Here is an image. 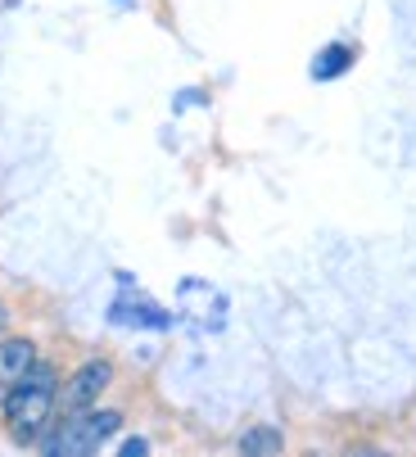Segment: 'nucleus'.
Listing matches in <instances>:
<instances>
[{
    "label": "nucleus",
    "instance_id": "6e6552de",
    "mask_svg": "<svg viewBox=\"0 0 416 457\" xmlns=\"http://www.w3.org/2000/svg\"><path fill=\"white\" fill-rule=\"evenodd\" d=\"M118 453H122V457H146V453H150V444H146V439H127Z\"/></svg>",
    "mask_w": 416,
    "mask_h": 457
},
{
    "label": "nucleus",
    "instance_id": "20e7f679",
    "mask_svg": "<svg viewBox=\"0 0 416 457\" xmlns=\"http://www.w3.org/2000/svg\"><path fill=\"white\" fill-rule=\"evenodd\" d=\"M37 367V349L32 340H0V408L14 395V385Z\"/></svg>",
    "mask_w": 416,
    "mask_h": 457
},
{
    "label": "nucleus",
    "instance_id": "39448f33",
    "mask_svg": "<svg viewBox=\"0 0 416 457\" xmlns=\"http://www.w3.org/2000/svg\"><path fill=\"white\" fill-rule=\"evenodd\" d=\"M109 321L113 326H136V331H168V312L141 295H122L113 308H109Z\"/></svg>",
    "mask_w": 416,
    "mask_h": 457
},
{
    "label": "nucleus",
    "instance_id": "1a4fd4ad",
    "mask_svg": "<svg viewBox=\"0 0 416 457\" xmlns=\"http://www.w3.org/2000/svg\"><path fill=\"white\" fill-rule=\"evenodd\" d=\"M5 321H10V312H5V303H0V331H5Z\"/></svg>",
    "mask_w": 416,
    "mask_h": 457
},
{
    "label": "nucleus",
    "instance_id": "0eeeda50",
    "mask_svg": "<svg viewBox=\"0 0 416 457\" xmlns=\"http://www.w3.org/2000/svg\"><path fill=\"white\" fill-rule=\"evenodd\" d=\"M281 448H286V444H281V435L267 430V426L245 430V439H240V453H281Z\"/></svg>",
    "mask_w": 416,
    "mask_h": 457
},
{
    "label": "nucleus",
    "instance_id": "f03ea898",
    "mask_svg": "<svg viewBox=\"0 0 416 457\" xmlns=\"http://www.w3.org/2000/svg\"><path fill=\"white\" fill-rule=\"evenodd\" d=\"M122 426V417L118 412H68V421L59 426V435L46 444V453H54V457H87V453H96L113 430Z\"/></svg>",
    "mask_w": 416,
    "mask_h": 457
},
{
    "label": "nucleus",
    "instance_id": "f257e3e1",
    "mask_svg": "<svg viewBox=\"0 0 416 457\" xmlns=\"http://www.w3.org/2000/svg\"><path fill=\"white\" fill-rule=\"evenodd\" d=\"M54 403H59V376H54L50 362H37V367L14 385V395L5 399V421H10V430H14L23 444H32V439L41 435V426L50 421Z\"/></svg>",
    "mask_w": 416,
    "mask_h": 457
},
{
    "label": "nucleus",
    "instance_id": "7ed1b4c3",
    "mask_svg": "<svg viewBox=\"0 0 416 457\" xmlns=\"http://www.w3.org/2000/svg\"><path fill=\"white\" fill-rule=\"evenodd\" d=\"M109 380H113V367H109L104 358H91L87 367H78L73 380H68L59 408H63V412H87V408L104 395V389H109Z\"/></svg>",
    "mask_w": 416,
    "mask_h": 457
},
{
    "label": "nucleus",
    "instance_id": "423d86ee",
    "mask_svg": "<svg viewBox=\"0 0 416 457\" xmlns=\"http://www.w3.org/2000/svg\"><path fill=\"white\" fill-rule=\"evenodd\" d=\"M349 69H354V50H349V46H339V41L326 46V50L312 59V78H317V82H330V78L349 73Z\"/></svg>",
    "mask_w": 416,
    "mask_h": 457
}]
</instances>
